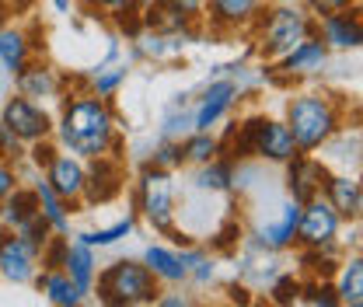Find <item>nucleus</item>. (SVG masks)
Returning <instances> with one entry per match:
<instances>
[{
    "instance_id": "1",
    "label": "nucleus",
    "mask_w": 363,
    "mask_h": 307,
    "mask_svg": "<svg viewBox=\"0 0 363 307\" xmlns=\"http://www.w3.org/2000/svg\"><path fill=\"white\" fill-rule=\"evenodd\" d=\"M52 133L60 140V150H70L81 161H91V157H101V154L119 150L116 112H112L108 98H98L94 91L67 94L63 112L52 123Z\"/></svg>"
},
{
    "instance_id": "2",
    "label": "nucleus",
    "mask_w": 363,
    "mask_h": 307,
    "mask_svg": "<svg viewBox=\"0 0 363 307\" xmlns=\"http://www.w3.org/2000/svg\"><path fill=\"white\" fill-rule=\"evenodd\" d=\"M283 123H286V130H290L301 154H315V150H321L335 133L342 130V112H339L332 94L301 91V94L290 98Z\"/></svg>"
},
{
    "instance_id": "3",
    "label": "nucleus",
    "mask_w": 363,
    "mask_h": 307,
    "mask_svg": "<svg viewBox=\"0 0 363 307\" xmlns=\"http://www.w3.org/2000/svg\"><path fill=\"white\" fill-rule=\"evenodd\" d=\"M94 290H98V301L108 307L154 304L157 294H161L157 276L143 262H133V259H119V262L105 265L94 276Z\"/></svg>"
},
{
    "instance_id": "4",
    "label": "nucleus",
    "mask_w": 363,
    "mask_h": 307,
    "mask_svg": "<svg viewBox=\"0 0 363 307\" xmlns=\"http://www.w3.org/2000/svg\"><path fill=\"white\" fill-rule=\"evenodd\" d=\"M234 126H238V140H234V150H230V161L234 164L238 161H248V157L272 161V164H286L294 154H301L283 119L252 116V119L234 123Z\"/></svg>"
},
{
    "instance_id": "5",
    "label": "nucleus",
    "mask_w": 363,
    "mask_h": 307,
    "mask_svg": "<svg viewBox=\"0 0 363 307\" xmlns=\"http://www.w3.org/2000/svg\"><path fill=\"white\" fill-rule=\"evenodd\" d=\"M255 28H259L262 56L266 60H279L301 39L315 35V14L297 7V4H276V7H262V14L255 18Z\"/></svg>"
},
{
    "instance_id": "6",
    "label": "nucleus",
    "mask_w": 363,
    "mask_h": 307,
    "mask_svg": "<svg viewBox=\"0 0 363 307\" xmlns=\"http://www.w3.org/2000/svg\"><path fill=\"white\" fill-rule=\"evenodd\" d=\"M136 210L147 217V223L157 234H168L172 241H185L175 230L179 206H175V172H164L157 164H143L140 182H136Z\"/></svg>"
},
{
    "instance_id": "7",
    "label": "nucleus",
    "mask_w": 363,
    "mask_h": 307,
    "mask_svg": "<svg viewBox=\"0 0 363 307\" xmlns=\"http://www.w3.org/2000/svg\"><path fill=\"white\" fill-rule=\"evenodd\" d=\"M52 123L56 119L43 108V101H32L25 94L4 98V105H0V126H7L21 143H35V140L52 136Z\"/></svg>"
},
{
    "instance_id": "8",
    "label": "nucleus",
    "mask_w": 363,
    "mask_h": 307,
    "mask_svg": "<svg viewBox=\"0 0 363 307\" xmlns=\"http://www.w3.org/2000/svg\"><path fill=\"white\" fill-rule=\"evenodd\" d=\"M339 227L342 220L328 206L325 196H315L308 203H301V220H297V241L304 248H328L339 245Z\"/></svg>"
},
{
    "instance_id": "9",
    "label": "nucleus",
    "mask_w": 363,
    "mask_h": 307,
    "mask_svg": "<svg viewBox=\"0 0 363 307\" xmlns=\"http://www.w3.org/2000/svg\"><path fill=\"white\" fill-rule=\"evenodd\" d=\"M39 276V252L11 227L0 230V279L25 286Z\"/></svg>"
},
{
    "instance_id": "10",
    "label": "nucleus",
    "mask_w": 363,
    "mask_h": 307,
    "mask_svg": "<svg viewBox=\"0 0 363 307\" xmlns=\"http://www.w3.org/2000/svg\"><path fill=\"white\" fill-rule=\"evenodd\" d=\"M123 161L119 157H91V164H84V192H81V206H105L123 192Z\"/></svg>"
},
{
    "instance_id": "11",
    "label": "nucleus",
    "mask_w": 363,
    "mask_h": 307,
    "mask_svg": "<svg viewBox=\"0 0 363 307\" xmlns=\"http://www.w3.org/2000/svg\"><path fill=\"white\" fill-rule=\"evenodd\" d=\"M328 175H332V172H328L325 161H318L311 154H294V157L286 161V192H290V199L308 203V199L321 196Z\"/></svg>"
},
{
    "instance_id": "12",
    "label": "nucleus",
    "mask_w": 363,
    "mask_h": 307,
    "mask_svg": "<svg viewBox=\"0 0 363 307\" xmlns=\"http://www.w3.org/2000/svg\"><path fill=\"white\" fill-rule=\"evenodd\" d=\"M297 220H301V203L286 196L272 206V217H266V223L255 227V238L262 241V248L283 252L297 241Z\"/></svg>"
},
{
    "instance_id": "13",
    "label": "nucleus",
    "mask_w": 363,
    "mask_h": 307,
    "mask_svg": "<svg viewBox=\"0 0 363 307\" xmlns=\"http://www.w3.org/2000/svg\"><path fill=\"white\" fill-rule=\"evenodd\" d=\"M315 32L328 49H360V43H363L360 7L321 14V18H315Z\"/></svg>"
},
{
    "instance_id": "14",
    "label": "nucleus",
    "mask_w": 363,
    "mask_h": 307,
    "mask_svg": "<svg viewBox=\"0 0 363 307\" xmlns=\"http://www.w3.org/2000/svg\"><path fill=\"white\" fill-rule=\"evenodd\" d=\"M43 178L52 185V192L60 199H67L70 206H81V192H84V161L81 157H74L70 150H60L49 161Z\"/></svg>"
},
{
    "instance_id": "15",
    "label": "nucleus",
    "mask_w": 363,
    "mask_h": 307,
    "mask_svg": "<svg viewBox=\"0 0 363 307\" xmlns=\"http://www.w3.org/2000/svg\"><path fill=\"white\" fill-rule=\"evenodd\" d=\"M328 45L315 35H308V39H301V43L294 45L290 52H283L279 56V70H283V77H315V74H321L325 67H328Z\"/></svg>"
},
{
    "instance_id": "16",
    "label": "nucleus",
    "mask_w": 363,
    "mask_h": 307,
    "mask_svg": "<svg viewBox=\"0 0 363 307\" xmlns=\"http://www.w3.org/2000/svg\"><path fill=\"white\" fill-rule=\"evenodd\" d=\"M238 101V84L234 81H213L210 88L203 91L196 112H192V130H213L227 112L230 105Z\"/></svg>"
},
{
    "instance_id": "17",
    "label": "nucleus",
    "mask_w": 363,
    "mask_h": 307,
    "mask_svg": "<svg viewBox=\"0 0 363 307\" xmlns=\"http://www.w3.org/2000/svg\"><path fill=\"white\" fill-rule=\"evenodd\" d=\"M32 60H35V43H32V35H28L25 28L4 21V25H0V67L7 70V77L14 81Z\"/></svg>"
},
{
    "instance_id": "18",
    "label": "nucleus",
    "mask_w": 363,
    "mask_h": 307,
    "mask_svg": "<svg viewBox=\"0 0 363 307\" xmlns=\"http://www.w3.org/2000/svg\"><path fill=\"white\" fill-rule=\"evenodd\" d=\"M321 196L328 199V206L339 213V220H360L363 210V189H360V178L357 175H328Z\"/></svg>"
},
{
    "instance_id": "19",
    "label": "nucleus",
    "mask_w": 363,
    "mask_h": 307,
    "mask_svg": "<svg viewBox=\"0 0 363 307\" xmlns=\"http://www.w3.org/2000/svg\"><path fill=\"white\" fill-rule=\"evenodd\" d=\"M269 0H203V7L210 11V21L217 28H248L255 25V18L262 14Z\"/></svg>"
},
{
    "instance_id": "20",
    "label": "nucleus",
    "mask_w": 363,
    "mask_h": 307,
    "mask_svg": "<svg viewBox=\"0 0 363 307\" xmlns=\"http://www.w3.org/2000/svg\"><path fill=\"white\" fill-rule=\"evenodd\" d=\"M143 7H147V14L140 18V25H143V28H150V32L185 35V32H189V25L196 21V14H192V11H185L182 4H175V0H154V4H143Z\"/></svg>"
},
{
    "instance_id": "21",
    "label": "nucleus",
    "mask_w": 363,
    "mask_h": 307,
    "mask_svg": "<svg viewBox=\"0 0 363 307\" xmlns=\"http://www.w3.org/2000/svg\"><path fill=\"white\" fill-rule=\"evenodd\" d=\"M14 84H18V91H21L25 98H32V101L60 98L63 88H67V81L60 77V70H52V67H45V63H35V60L14 77Z\"/></svg>"
},
{
    "instance_id": "22",
    "label": "nucleus",
    "mask_w": 363,
    "mask_h": 307,
    "mask_svg": "<svg viewBox=\"0 0 363 307\" xmlns=\"http://www.w3.org/2000/svg\"><path fill=\"white\" fill-rule=\"evenodd\" d=\"M63 272H67V276H70V283L81 290V297H91V294H94V276H98V259H94V248L74 238V241L67 245Z\"/></svg>"
},
{
    "instance_id": "23",
    "label": "nucleus",
    "mask_w": 363,
    "mask_h": 307,
    "mask_svg": "<svg viewBox=\"0 0 363 307\" xmlns=\"http://www.w3.org/2000/svg\"><path fill=\"white\" fill-rule=\"evenodd\" d=\"M32 217H39V196H35V189H32V185H14V189L7 192V199L0 203L4 227L18 230L21 223H28Z\"/></svg>"
},
{
    "instance_id": "24",
    "label": "nucleus",
    "mask_w": 363,
    "mask_h": 307,
    "mask_svg": "<svg viewBox=\"0 0 363 307\" xmlns=\"http://www.w3.org/2000/svg\"><path fill=\"white\" fill-rule=\"evenodd\" d=\"M32 189H35V196H39V213H43V220L49 223V230H52V234H70V213H74L70 203L60 199L43 175L32 182Z\"/></svg>"
},
{
    "instance_id": "25",
    "label": "nucleus",
    "mask_w": 363,
    "mask_h": 307,
    "mask_svg": "<svg viewBox=\"0 0 363 307\" xmlns=\"http://www.w3.org/2000/svg\"><path fill=\"white\" fill-rule=\"evenodd\" d=\"M32 283L39 286V294H43L45 301L56 307H77L84 301L81 290L70 283V276H67L63 269H43V276H35Z\"/></svg>"
},
{
    "instance_id": "26",
    "label": "nucleus",
    "mask_w": 363,
    "mask_h": 307,
    "mask_svg": "<svg viewBox=\"0 0 363 307\" xmlns=\"http://www.w3.org/2000/svg\"><path fill=\"white\" fill-rule=\"evenodd\" d=\"M143 265L157 276V283H182V279H189L179 248H168V245H150L143 252Z\"/></svg>"
},
{
    "instance_id": "27",
    "label": "nucleus",
    "mask_w": 363,
    "mask_h": 307,
    "mask_svg": "<svg viewBox=\"0 0 363 307\" xmlns=\"http://www.w3.org/2000/svg\"><path fill=\"white\" fill-rule=\"evenodd\" d=\"M335 297H339L342 307H360L363 304V259H360V252H353L346 262H339Z\"/></svg>"
},
{
    "instance_id": "28",
    "label": "nucleus",
    "mask_w": 363,
    "mask_h": 307,
    "mask_svg": "<svg viewBox=\"0 0 363 307\" xmlns=\"http://www.w3.org/2000/svg\"><path fill=\"white\" fill-rule=\"evenodd\" d=\"M199 172L192 175V189L196 192H227L234 185V161L227 157H210L206 164H196Z\"/></svg>"
},
{
    "instance_id": "29",
    "label": "nucleus",
    "mask_w": 363,
    "mask_h": 307,
    "mask_svg": "<svg viewBox=\"0 0 363 307\" xmlns=\"http://www.w3.org/2000/svg\"><path fill=\"white\" fill-rule=\"evenodd\" d=\"M182 154H185L189 164H206L210 157L220 154V140L213 136V130H189L185 143H182Z\"/></svg>"
},
{
    "instance_id": "30",
    "label": "nucleus",
    "mask_w": 363,
    "mask_h": 307,
    "mask_svg": "<svg viewBox=\"0 0 363 307\" xmlns=\"http://www.w3.org/2000/svg\"><path fill=\"white\" fill-rule=\"evenodd\" d=\"M133 223H136V217L130 213V217L116 220L112 227H98V230H81V234H77V241H84V245H91V248H112L116 241H123L126 234H133Z\"/></svg>"
},
{
    "instance_id": "31",
    "label": "nucleus",
    "mask_w": 363,
    "mask_h": 307,
    "mask_svg": "<svg viewBox=\"0 0 363 307\" xmlns=\"http://www.w3.org/2000/svg\"><path fill=\"white\" fill-rule=\"evenodd\" d=\"M126 74H130V67L126 63H119V67H94V77H91V91L98 94V98H112L119 84L126 81Z\"/></svg>"
},
{
    "instance_id": "32",
    "label": "nucleus",
    "mask_w": 363,
    "mask_h": 307,
    "mask_svg": "<svg viewBox=\"0 0 363 307\" xmlns=\"http://www.w3.org/2000/svg\"><path fill=\"white\" fill-rule=\"evenodd\" d=\"M88 4L91 7H98V11H105V14H112V18L119 21V28H123L126 21L133 25L136 32L143 28L140 18H136V14H140V0H88Z\"/></svg>"
},
{
    "instance_id": "33",
    "label": "nucleus",
    "mask_w": 363,
    "mask_h": 307,
    "mask_svg": "<svg viewBox=\"0 0 363 307\" xmlns=\"http://www.w3.org/2000/svg\"><path fill=\"white\" fill-rule=\"evenodd\" d=\"M150 164H157V168H164V172H175L185 164V154H182V140H172V136H164L161 143H157V150H154V161Z\"/></svg>"
},
{
    "instance_id": "34",
    "label": "nucleus",
    "mask_w": 363,
    "mask_h": 307,
    "mask_svg": "<svg viewBox=\"0 0 363 307\" xmlns=\"http://www.w3.org/2000/svg\"><path fill=\"white\" fill-rule=\"evenodd\" d=\"M297 301H304V304H315V307H339V297H335V286H328L325 279H315V283L301 286Z\"/></svg>"
},
{
    "instance_id": "35",
    "label": "nucleus",
    "mask_w": 363,
    "mask_h": 307,
    "mask_svg": "<svg viewBox=\"0 0 363 307\" xmlns=\"http://www.w3.org/2000/svg\"><path fill=\"white\" fill-rule=\"evenodd\" d=\"M56 154H60V143H52V136L28 143V161L35 164V172H45V168H49V161H52Z\"/></svg>"
},
{
    "instance_id": "36",
    "label": "nucleus",
    "mask_w": 363,
    "mask_h": 307,
    "mask_svg": "<svg viewBox=\"0 0 363 307\" xmlns=\"http://www.w3.org/2000/svg\"><path fill=\"white\" fill-rule=\"evenodd\" d=\"M297 294H301V283H297L294 276H279V279L269 286V297L276 304H294Z\"/></svg>"
},
{
    "instance_id": "37",
    "label": "nucleus",
    "mask_w": 363,
    "mask_h": 307,
    "mask_svg": "<svg viewBox=\"0 0 363 307\" xmlns=\"http://www.w3.org/2000/svg\"><path fill=\"white\" fill-rule=\"evenodd\" d=\"M0 157H7L11 164H18V161L25 157V154H21V140L7 130V126H0Z\"/></svg>"
},
{
    "instance_id": "38",
    "label": "nucleus",
    "mask_w": 363,
    "mask_h": 307,
    "mask_svg": "<svg viewBox=\"0 0 363 307\" xmlns=\"http://www.w3.org/2000/svg\"><path fill=\"white\" fill-rule=\"evenodd\" d=\"M360 0H308V11L321 18V14H332V11H346V7H357Z\"/></svg>"
},
{
    "instance_id": "39",
    "label": "nucleus",
    "mask_w": 363,
    "mask_h": 307,
    "mask_svg": "<svg viewBox=\"0 0 363 307\" xmlns=\"http://www.w3.org/2000/svg\"><path fill=\"white\" fill-rule=\"evenodd\" d=\"M18 185V164H11L7 157H0V203L7 199V192Z\"/></svg>"
},
{
    "instance_id": "40",
    "label": "nucleus",
    "mask_w": 363,
    "mask_h": 307,
    "mask_svg": "<svg viewBox=\"0 0 363 307\" xmlns=\"http://www.w3.org/2000/svg\"><path fill=\"white\" fill-rule=\"evenodd\" d=\"M154 304H161V307H189L192 301H189V297H182V294H175V297H161V294H157V301H154Z\"/></svg>"
},
{
    "instance_id": "41",
    "label": "nucleus",
    "mask_w": 363,
    "mask_h": 307,
    "mask_svg": "<svg viewBox=\"0 0 363 307\" xmlns=\"http://www.w3.org/2000/svg\"><path fill=\"white\" fill-rule=\"evenodd\" d=\"M32 4H35V0H4V7H7V11H14V14H25Z\"/></svg>"
},
{
    "instance_id": "42",
    "label": "nucleus",
    "mask_w": 363,
    "mask_h": 307,
    "mask_svg": "<svg viewBox=\"0 0 363 307\" xmlns=\"http://www.w3.org/2000/svg\"><path fill=\"white\" fill-rule=\"evenodd\" d=\"M175 4H182L185 11H192L196 18H199V11H203V0H175Z\"/></svg>"
},
{
    "instance_id": "43",
    "label": "nucleus",
    "mask_w": 363,
    "mask_h": 307,
    "mask_svg": "<svg viewBox=\"0 0 363 307\" xmlns=\"http://www.w3.org/2000/svg\"><path fill=\"white\" fill-rule=\"evenodd\" d=\"M52 7H56V14H70V7H74V0H49Z\"/></svg>"
},
{
    "instance_id": "44",
    "label": "nucleus",
    "mask_w": 363,
    "mask_h": 307,
    "mask_svg": "<svg viewBox=\"0 0 363 307\" xmlns=\"http://www.w3.org/2000/svg\"><path fill=\"white\" fill-rule=\"evenodd\" d=\"M7 81H11V77H7V70H4V67H0V101H4V98H7Z\"/></svg>"
},
{
    "instance_id": "45",
    "label": "nucleus",
    "mask_w": 363,
    "mask_h": 307,
    "mask_svg": "<svg viewBox=\"0 0 363 307\" xmlns=\"http://www.w3.org/2000/svg\"><path fill=\"white\" fill-rule=\"evenodd\" d=\"M7 18H11V11H7V7H4V0H0V25H4Z\"/></svg>"
},
{
    "instance_id": "46",
    "label": "nucleus",
    "mask_w": 363,
    "mask_h": 307,
    "mask_svg": "<svg viewBox=\"0 0 363 307\" xmlns=\"http://www.w3.org/2000/svg\"><path fill=\"white\" fill-rule=\"evenodd\" d=\"M140 4H154V0H140Z\"/></svg>"
},
{
    "instance_id": "47",
    "label": "nucleus",
    "mask_w": 363,
    "mask_h": 307,
    "mask_svg": "<svg viewBox=\"0 0 363 307\" xmlns=\"http://www.w3.org/2000/svg\"><path fill=\"white\" fill-rule=\"evenodd\" d=\"M279 4H294V0H279Z\"/></svg>"
}]
</instances>
